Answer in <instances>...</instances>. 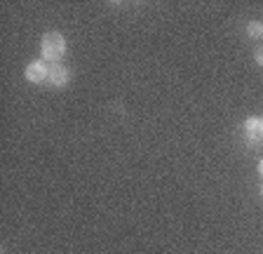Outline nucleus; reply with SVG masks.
Returning a JSON list of instances; mask_svg holds the SVG:
<instances>
[{
    "label": "nucleus",
    "mask_w": 263,
    "mask_h": 254,
    "mask_svg": "<svg viewBox=\"0 0 263 254\" xmlns=\"http://www.w3.org/2000/svg\"><path fill=\"white\" fill-rule=\"evenodd\" d=\"M254 61H256L258 66H263V47H256V52H254Z\"/></svg>",
    "instance_id": "6"
},
{
    "label": "nucleus",
    "mask_w": 263,
    "mask_h": 254,
    "mask_svg": "<svg viewBox=\"0 0 263 254\" xmlns=\"http://www.w3.org/2000/svg\"><path fill=\"white\" fill-rule=\"evenodd\" d=\"M261 198H263V184H261Z\"/></svg>",
    "instance_id": "9"
},
{
    "label": "nucleus",
    "mask_w": 263,
    "mask_h": 254,
    "mask_svg": "<svg viewBox=\"0 0 263 254\" xmlns=\"http://www.w3.org/2000/svg\"><path fill=\"white\" fill-rule=\"evenodd\" d=\"M40 55L47 64H59L66 55V38L59 31H47L40 38Z\"/></svg>",
    "instance_id": "1"
},
{
    "label": "nucleus",
    "mask_w": 263,
    "mask_h": 254,
    "mask_svg": "<svg viewBox=\"0 0 263 254\" xmlns=\"http://www.w3.org/2000/svg\"><path fill=\"white\" fill-rule=\"evenodd\" d=\"M258 174H261V177H263V158H261V160H258Z\"/></svg>",
    "instance_id": "7"
},
{
    "label": "nucleus",
    "mask_w": 263,
    "mask_h": 254,
    "mask_svg": "<svg viewBox=\"0 0 263 254\" xmlns=\"http://www.w3.org/2000/svg\"><path fill=\"white\" fill-rule=\"evenodd\" d=\"M47 76H49V64L45 59H33L31 64L26 66V80L28 83H47Z\"/></svg>",
    "instance_id": "2"
},
{
    "label": "nucleus",
    "mask_w": 263,
    "mask_h": 254,
    "mask_svg": "<svg viewBox=\"0 0 263 254\" xmlns=\"http://www.w3.org/2000/svg\"><path fill=\"white\" fill-rule=\"evenodd\" d=\"M71 83V71L61 64H49V76H47V85L52 87H66Z\"/></svg>",
    "instance_id": "3"
},
{
    "label": "nucleus",
    "mask_w": 263,
    "mask_h": 254,
    "mask_svg": "<svg viewBox=\"0 0 263 254\" xmlns=\"http://www.w3.org/2000/svg\"><path fill=\"white\" fill-rule=\"evenodd\" d=\"M245 134L249 146H261L263 134H261V118H247L245 120Z\"/></svg>",
    "instance_id": "4"
},
{
    "label": "nucleus",
    "mask_w": 263,
    "mask_h": 254,
    "mask_svg": "<svg viewBox=\"0 0 263 254\" xmlns=\"http://www.w3.org/2000/svg\"><path fill=\"white\" fill-rule=\"evenodd\" d=\"M247 35H249L252 40L263 38V24L261 22H249L247 24Z\"/></svg>",
    "instance_id": "5"
},
{
    "label": "nucleus",
    "mask_w": 263,
    "mask_h": 254,
    "mask_svg": "<svg viewBox=\"0 0 263 254\" xmlns=\"http://www.w3.org/2000/svg\"><path fill=\"white\" fill-rule=\"evenodd\" d=\"M261 134H263V118H261Z\"/></svg>",
    "instance_id": "8"
}]
</instances>
